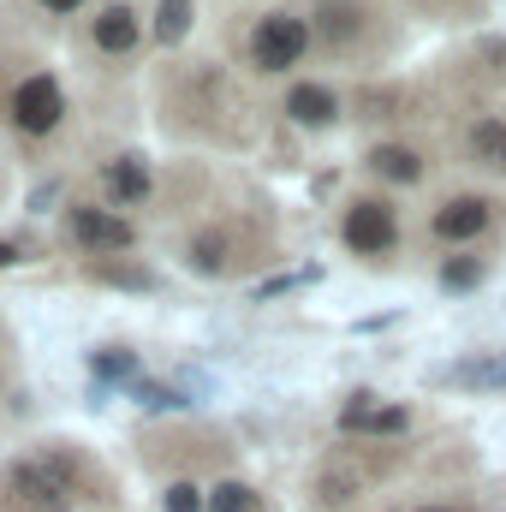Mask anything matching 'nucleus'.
<instances>
[{"instance_id": "1", "label": "nucleus", "mask_w": 506, "mask_h": 512, "mask_svg": "<svg viewBox=\"0 0 506 512\" xmlns=\"http://www.w3.org/2000/svg\"><path fill=\"white\" fill-rule=\"evenodd\" d=\"M6 501L24 512H72V501H78V465H66V453L12 459L6 465Z\"/></svg>"}, {"instance_id": "3", "label": "nucleus", "mask_w": 506, "mask_h": 512, "mask_svg": "<svg viewBox=\"0 0 506 512\" xmlns=\"http://www.w3.org/2000/svg\"><path fill=\"white\" fill-rule=\"evenodd\" d=\"M60 233H66L72 251H84L90 262L96 256H120L137 245V227H131L120 209H108V203H66L60 209Z\"/></svg>"}, {"instance_id": "19", "label": "nucleus", "mask_w": 506, "mask_h": 512, "mask_svg": "<svg viewBox=\"0 0 506 512\" xmlns=\"http://www.w3.org/2000/svg\"><path fill=\"white\" fill-rule=\"evenodd\" d=\"M90 370H96V382H131V376H137V352L102 346V352H90Z\"/></svg>"}, {"instance_id": "4", "label": "nucleus", "mask_w": 506, "mask_h": 512, "mask_svg": "<svg viewBox=\"0 0 506 512\" xmlns=\"http://www.w3.org/2000/svg\"><path fill=\"white\" fill-rule=\"evenodd\" d=\"M6 120L18 137H54L66 126V90L54 72H24L6 96Z\"/></svg>"}, {"instance_id": "6", "label": "nucleus", "mask_w": 506, "mask_h": 512, "mask_svg": "<svg viewBox=\"0 0 506 512\" xmlns=\"http://www.w3.org/2000/svg\"><path fill=\"white\" fill-rule=\"evenodd\" d=\"M370 30H376V6H364V0H316V12H310V36L328 54H358Z\"/></svg>"}, {"instance_id": "21", "label": "nucleus", "mask_w": 506, "mask_h": 512, "mask_svg": "<svg viewBox=\"0 0 506 512\" xmlns=\"http://www.w3.org/2000/svg\"><path fill=\"white\" fill-rule=\"evenodd\" d=\"M376 411H381V405H376V393H352V399L340 405V429H346V435H364Z\"/></svg>"}, {"instance_id": "22", "label": "nucleus", "mask_w": 506, "mask_h": 512, "mask_svg": "<svg viewBox=\"0 0 506 512\" xmlns=\"http://www.w3.org/2000/svg\"><path fill=\"white\" fill-rule=\"evenodd\" d=\"M161 512H209V501H203V489H197V483H185V477H179V483H167V489H161Z\"/></svg>"}, {"instance_id": "8", "label": "nucleus", "mask_w": 506, "mask_h": 512, "mask_svg": "<svg viewBox=\"0 0 506 512\" xmlns=\"http://www.w3.org/2000/svg\"><path fill=\"white\" fill-rule=\"evenodd\" d=\"M137 42H143V18L131 0H108L102 12H90V48L102 60H131Z\"/></svg>"}, {"instance_id": "2", "label": "nucleus", "mask_w": 506, "mask_h": 512, "mask_svg": "<svg viewBox=\"0 0 506 512\" xmlns=\"http://www.w3.org/2000/svg\"><path fill=\"white\" fill-rule=\"evenodd\" d=\"M310 42H316L310 24L298 12L274 6V12H262L251 30H245V60H251V72H262V78H286L310 54Z\"/></svg>"}, {"instance_id": "11", "label": "nucleus", "mask_w": 506, "mask_h": 512, "mask_svg": "<svg viewBox=\"0 0 506 512\" xmlns=\"http://www.w3.org/2000/svg\"><path fill=\"white\" fill-rule=\"evenodd\" d=\"M102 191H108V203L114 209H137V203H149V191H155V179H149V161L143 155H114V161H102Z\"/></svg>"}, {"instance_id": "23", "label": "nucleus", "mask_w": 506, "mask_h": 512, "mask_svg": "<svg viewBox=\"0 0 506 512\" xmlns=\"http://www.w3.org/2000/svg\"><path fill=\"white\" fill-rule=\"evenodd\" d=\"M405 429H411V405H381L376 417H370V429H364V435L387 441V435H405Z\"/></svg>"}, {"instance_id": "13", "label": "nucleus", "mask_w": 506, "mask_h": 512, "mask_svg": "<svg viewBox=\"0 0 506 512\" xmlns=\"http://www.w3.org/2000/svg\"><path fill=\"white\" fill-rule=\"evenodd\" d=\"M370 173H376L381 185H423V173H429V161H423V149L417 143H376L370 149Z\"/></svg>"}, {"instance_id": "15", "label": "nucleus", "mask_w": 506, "mask_h": 512, "mask_svg": "<svg viewBox=\"0 0 506 512\" xmlns=\"http://www.w3.org/2000/svg\"><path fill=\"white\" fill-rule=\"evenodd\" d=\"M84 274L90 280H102V286H126V292H155L161 286V274L155 268H143V262H114V256H96V262H84Z\"/></svg>"}, {"instance_id": "14", "label": "nucleus", "mask_w": 506, "mask_h": 512, "mask_svg": "<svg viewBox=\"0 0 506 512\" xmlns=\"http://www.w3.org/2000/svg\"><path fill=\"white\" fill-rule=\"evenodd\" d=\"M185 262L197 268V274H227L239 256H233V233L227 227H203L191 245H185Z\"/></svg>"}, {"instance_id": "27", "label": "nucleus", "mask_w": 506, "mask_h": 512, "mask_svg": "<svg viewBox=\"0 0 506 512\" xmlns=\"http://www.w3.org/2000/svg\"><path fill=\"white\" fill-rule=\"evenodd\" d=\"M18 256H24V251H18V245H6V239H0V268H12Z\"/></svg>"}, {"instance_id": "25", "label": "nucleus", "mask_w": 506, "mask_h": 512, "mask_svg": "<svg viewBox=\"0 0 506 512\" xmlns=\"http://www.w3.org/2000/svg\"><path fill=\"white\" fill-rule=\"evenodd\" d=\"M304 280H316V268H304V274H280V280H262L256 298H280V292H292V286H304Z\"/></svg>"}, {"instance_id": "5", "label": "nucleus", "mask_w": 506, "mask_h": 512, "mask_svg": "<svg viewBox=\"0 0 506 512\" xmlns=\"http://www.w3.org/2000/svg\"><path fill=\"white\" fill-rule=\"evenodd\" d=\"M399 239H405V227H399V209L387 197H352L340 209V245L352 256H393Z\"/></svg>"}, {"instance_id": "12", "label": "nucleus", "mask_w": 506, "mask_h": 512, "mask_svg": "<svg viewBox=\"0 0 506 512\" xmlns=\"http://www.w3.org/2000/svg\"><path fill=\"white\" fill-rule=\"evenodd\" d=\"M286 120L292 126H304V131H328L334 120H340V96L328 90V84H292L286 90Z\"/></svg>"}, {"instance_id": "24", "label": "nucleus", "mask_w": 506, "mask_h": 512, "mask_svg": "<svg viewBox=\"0 0 506 512\" xmlns=\"http://www.w3.org/2000/svg\"><path fill=\"white\" fill-rule=\"evenodd\" d=\"M131 393H137V405H143V411H179V405H185L173 387H161V382H137Z\"/></svg>"}, {"instance_id": "18", "label": "nucleus", "mask_w": 506, "mask_h": 512, "mask_svg": "<svg viewBox=\"0 0 506 512\" xmlns=\"http://www.w3.org/2000/svg\"><path fill=\"white\" fill-rule=\"evenodd\" d=\"M483 274H489V262L465 251V256H447L435 280H441V292H471V286H483Z\"/></svg>"}, {"instance_id": "7", "label": "nucleus", "mask_w": 506, "mask_h": 512, "mask_svg": "<svg viewBox=\"0 0 506 512\" xmlns=\"http://www.w3.org/2000/svg\"><path fill=\"white\" fill-rule=\"evenodd\" d=\"M495 197H483V191H459V197H447L435 215H429V239L435 245H477L489 227H495Z\"/></svg>"}, {"instance_id": "26", "label": "nucleus", "mask_w": 506, "mask_h": 512, "mask_svg": "<svg viewBox=\"0 0 506 512\" xmlns=\"http://www.w3.org/2000/svg\"><path fill=\"white\" fill-rule=\"evenodd\" d=\"M48 18H72V12H84V0H36Z\"/></svg>"}, {"instance_id": "10", "label": "nucleus", "mask_w": 506, "mask_h": 512, "mask_svg": "<svg viewBox=\"0 0 506 512\" xmlns=\"http://www.w3.org/2000/svg\"><path fill=\"white\" fill-rule=\"evenodd\" d=\"M459 149H465V161L477 167V173H495L506 179V114H477L465 137H459Z\"/></svg>"}, {"instance_id": "17", "label": "nucleus", "mask_w": 506, "mask_h": 512, "mask_svg": "<svg viewBox=\"0 0 506 512\" xmlns=\"http://www.w3.org/2000/svg\"><path fill=\"white\" fill-rule=\"evenodd\" d=\"M191 12H197V0H161V6H155L149 36H155L161 48H179V42H185V30H191Z\"/></svg>"}, {"instance_id": "28", "label": "nucleus", "mask_w": 506, "mask_h": 512, "mask_svg": "<svg viewBox=\"0 0 506 512\" xmlns=\"http://www.w3.org/2000/svg\"><path fill=\"white\" fill-rule=\"evenodd\" d=\"M417 512H465V507H417Z\"/></svg>"}, {"instance_id": "9", "label": "nucleus", "mask_w": 506, "mask_h": 512, "mask_svg": "<svg viewBox=\"0 0 506 512\" xmlns=\"http://www.w3.org/2000/svg\"><path fill=\"white\" fill-rule=\"evenodd\" d=\"M310 495H316V512H340L364 495V465L358 459H322L316 477H310Z\"/></svg>"}, {"instance_id": "16", "label": "nucleus", "mask_w": 506, "mask_h": 512, "mask_svg": "<svg viewBox=\"0 0 506 512\" xmlns=\"http://www.w3.org/2000/svg\"><path fill=\"white\" fill-rule=\"evenodd\" d=\"M447 382L465 387V393H495V387H506V358H501V352L465 358V364H453V370H447Z\"/></svg>"}, {"instance_id": "20", "label": "nucleus", "mask_w": 506, "mask_h": 512, "mask_svg": "<svg viewBox=\"0 0 506 512\" xmlns=\"http://www.w3.org/2000/svg\"><path fill=\"white\" fill-rule=\"evenodd\" d=\"M209 512H256V489H245V483H215L209 489Z\"/></svg>"}]
</instances>
